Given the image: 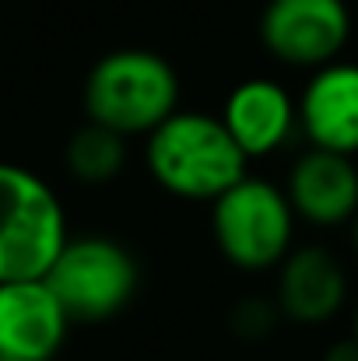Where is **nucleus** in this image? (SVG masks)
Wrapping results in <instances>:
<instances>
[{"label":"nucleus","mask_w":358,"mask_h":361,"mask_svg":"<svg viewBox=\"0 0 358 361\" xmlns=\"http://www.w3.org/2000/svg\"><path fill=\"white\" fill-rule=\"evenodd\" d=\"M348 228H352V245H355V252H358V214L352 218V225H348Z\"/></svg>","instance_id":"obj_15"},{"label":"nucleus","mask_w":358,"mask_h":361,"mask_svg":"<svg viewBox=\"0 0 358 361\" xmlns=\"http://www.w3.org/2000/svg\"><path fill=\"white\" fill-rule=\"evenodd\" d=\"M285 197L299 221L313 228H341L358 214L355 158L306 147L288 172Z\"/></svg>","instance_id":"obj_10"},{"label":"nucleus","mask_w":358,"mask_h":361,"mask_svg":"<svg viewBox=\"0 0 358 361\" xmlns=\"http://www.w3.org/2000/svg\"><path fill=\"white\" fill-rule=\"evenodd\" d=\"M274 302L281 319L295 326H323L348 305V274L327 245H295L278 267Z\"/></svg>","instance_id":"obj_7"},{"label":"nucleus","mask_w":358,"mask_h":361,"mask_svg":"<svg viewBox=\"0 0 358 361\" xmlns=\"http://www.w3.org/2000/svg\"><path fill=\"white\" fill-rule=\"evenodd\" d=\"M0 361H11V358H0Z\"/></svg>","instance_id":"obj_17"},{"label":"nucleus","mask_w":358,"mask_h":361,"mask_svg":"<svg viewBox=\"0 0 358 361\" xmlns=\"http://www.w3.org/2000/svg\"><path fill=\"white\" fill-rule=\"evenodd\" d=\"M126 158H130L126 137H119L117 130H106L99 123H85L81 130H74L64 147L67 172L85 186H106L119 179V172L126 169Z\"/></svg>","instance_id":"obj_12"},{"label":"nucleus","mask_w":358,"mask_h":361,"mask_svg":"<svg viewBox=\"0 0 358 361\" xmlns=\"http://www.w3.org/2000/svg\"><path fill=\"white\" fill-rule=\"evenodd\" d=\"M85 116L119 137H148L179 109L176 67L141 46H123L99 56L85 78Z\"/></svg>","instance_id":"obj_2"},{"label":"nucleus","mask_w":358,"mask_h":361,"mask_svg":"<svg viewBox=\"0 0 358 361\" xmlns=\"http://www.w3.org/2000/svg\"><path fill=\"white\" fill-rule=\"evenodd\" d=\"M256 32L278 63L313 74L341 60L352 39V11L345 0H267Z\"/></svg>","instance_id":"obj_6"},{"label":"nucleus","mask_w":358,"mask_h":361,"mask_svg":"<svg viewBox=\"0 0 358 361\" xmlns=\"http://www.w3.org/2000/svg\"><path fill=\"white\" fill-rule=\"evenodd\" d=\"M144 169L169 197L215 204L246 176V154L218 116L201 109H176L144 137Z\"/></svg>","instance_id":"obj_1"},{"label":"nucleus","mask_w":358,"mask_h":361,"mask_svg":"<svg viewBox=\"0 0 358 361\" xmlns=\"http://www.w3.org/2000/svg\"><path fill=\"white\" fill-rule=\"evenodd\" d=\"M218 120L246 161L267 158L299 130V99H292V92L274 78H246L229 92Z\"/></svg>","instance_id":"obj_11"},{"label":"nucleus","mask_w":358,"mask_h":361,"mask_svg":"<svg viewBox=\"0 0 358 361\" xmlns=\"http://www.w3.org/2000/svg\"><path fill=\"white\" fill-rule=\"evenodd\" d=\"M67 330L71 319L46 281L0 284V358L53 361Z\"/></svg>","instance_id":"obj_8"},{"label":"nucleus","mask_w":358,"mask_h":361,"mask_svg":"<svg viewBox=\"0 0 358 361\" xmlns=\"http://www.w3.org/2000/svg\"><path fill=\"white\" fill-rule=\"evenodd\" d=\"M67 239L56 190L32 169L0 161V284L42 281Z\"/></svg>","instance_id":"obj_3"},{"label":"nucleus","mask_w":358,"mask_h":361,"mask_svg":"<svg viewBox=\"0 0 358 361\" xmlns=\"http://www.w3.org/2000/svg\"><path fill=\"white\" fill-rule=\"evenodd\" d=\"M352 337L358 341V302H355V312H352Z\"/></svg>","instance_id":"obj_16"},{"label":"nucleus","mask_w":358,"mask_h":361,"mask_svg":"<svg viewBox=\"0 0 358 361\" xmlns=\"http://www.w3.org/2000/svg\"><path fill=\"white\" fill-rule=\"evenodd\" d=\"M299 130L309 147L358 154V63L334 60L309 74L299 95Z\"/></svg>","instance_id":"obj_9"},{"label":"nucleus","mask_w":358,"mask_h":361,"mask_svg":"<svg viewBox=\"0 0 358 361\" xmlns=\"http://www.w3.org/2000/svg\"><path fill=\"white\" fill-rule=\"evenodd\" d=\"M295 211L285 197V186L242 176L211 204V235L225 263L242 274L278 270L281 259L295 249Z\"/></svg>","instance_id":"obj_4"},{"label":"nucleus","mask_w":358,"mask_h":361,"mask_svg":"<svg viewBox=\"0 0 358 361\" xmlns=\"http://www.w3.org/2000/svg\"><path fill=\"white\" fill-rule=\"evenodd\" d=\"M281 323V309L274 298H263V295H246L239 298L229 312V330L236 341H246V344H260L267 341Z\"/></svg>","instance_id":"obj_13"},{"label":"nucleus","mask_w":358,"mask_h":361,"mask_svg":"<svg viewBox=\"0 0 358 361\" xmlns=\"http://www.w3.org/2000/svg\"><path fill=\"white\" fill-rule=\"evenodd\" d=\"M320 361H358V341L355 337H341V341L327 344Z\"/></svg>","instance_id":"obj_14"},{"label":"nucleus","mask_w":358,"mask_h":361,"mask_svg":"<svg viewBox=\"0 0 358 361\" xmlns=\"http://www.w3.org/2000/svg\"><path fill=\"white\" fill-rule=\"evenodd\" d=\"M42 281L71 323H106L133 302L141 288V263L109 235H81L67 239Z\"/></svg>","instance_id":"obj_5"}]
</instances>
